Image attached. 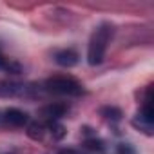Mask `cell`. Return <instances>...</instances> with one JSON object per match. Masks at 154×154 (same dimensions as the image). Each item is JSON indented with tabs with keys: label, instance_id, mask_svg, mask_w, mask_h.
<instances>
[{
	"label": "cell",
	"instance_id": "obj_1",
	"mask_svg": "<svg viewBox=\"0 0 154 154\" xmlns=\"http://www.w3.org/2000/svg\"><path fill=\"white\" fill-rule=\"evenodd\" d=\"M111 36H112V26H109V24H102V26L93 33L91 42H89V51H87V62H89L91 65L102 63Z\"/></svg>",
	"mask_w": 154,
	"mask_h": 154
},
{
	"label": "cell",
	"instance_id": "obj_2",
	"mask_svg": "<svg viewBox=\"0 0 154 154\" xmlns=\"http://www.w3.org/2000/svg\"><path fill=\"white\" fill-rule=\"evenodd\" d=\"M45 91L60 96H78L84 93V87L71 76H53L45 82Z\"/></svg>",
	"mask_w": 154,
	"mask_h": 154
},
{
	"label": "cell",
	"instance_id": "obj_3",
	"mask_svg": "<svg viewBox=\"0 0 154 154\" xmlns=\"http://www.w3.org/2000/svg\"><path fill=\"white\" fill-rule=\"evenodd\" d=\"M29 116L15 107L0 109V127H24L27 123Z\"/></svg>",
	"mask_w": 154,
	"mask_h": 154
},
{
	"label": "cell",
	"instance_id": "obj_4",
	"mask_svg": "<svg viewBox=\"0 0 154 154\" xmlns=\"http://www.w3.org/2000/svg\"><path fill=\"white\" fill-rule=\"evenodd\" d=\"M65 111H67L65 105H62V103H51V105H47V107L42 109V116H45L49 122H56L58 118H62L65 114Z\"/></svg>",
	"mask_w": 154,
	"mask_h": 154
},
{
	"label": "cell",
	"instance_id": "obj_5",
	"mask_svg": "<svg viewBox=\"0 0 154 154\" xmlns=\"http://www.w3.org/2000/svg\"><path fill=\"white\" fill-rule=\"evenodd\" d=\"M54 60L63 67H72L76 62H78V54H76L72 49H63V51H58L54 54Z\"/></svg>",
	"mask_w": 154,
	"mask_h": 154
},
{
	"label": "cell",
	"instance_id": "obj_6",
	"mask_svg": "<svg viewBox=\"0 0 154 154\" xmlns=\"http://www.w3.org/2000/svg\"><path fill=\"white\" fill-rule=\"evenodd\" d=\"M0 69H2V71H9V72H18V65L9 62L2 53H0Z\"/></svg>",
	"mask_w": 154,
	"mask_h": 154
}]
</instances>
